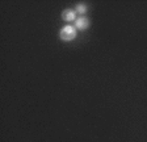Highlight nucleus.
Here are the masks:
<instances>
[{
	"mask_svg": "<svg viewBox=\"0 0 147 142\" xmlns=\"http://www.w3.org/2000/svg\"><path fill=\"white\" fill-rule=\"evenodd\" d=\"M59 37L64 42H70V41L75 40L76 38V28L72 25H66L59 32Z\"/></svg>",
	"mask_w": 147,
	"mask_h": 142,
	"instance_id": "nucleus-1",
	"label": "nucleus"
},
{
	"mask_svg": "<svg viewBox=\"0 0 147 142\" xmlns=\"http://www.w3.org/2000/svg\"><path fill=\"white\" fill-rule=\"evenodd\" d=\"M76 11L75 9H64L63 12H62V19L64 20V21H76Z\"/></svg>",
	"mask_w": 147,
	"mask_h": 142,
	"instance_id": "nucleus-2",
	"label": "nucleus"
},
{
	"mask_svg": "<svg viewBox=\"0 0 147 142\" xmlns=\"http://www.w3.org/2000/svg\"><path fill=\"white\" fill-rule=\"evenodd\" d=\"M75 28L76 30H84V29L89 28V20L87 17H78L76 21H75Z\"/></svg>",
	"mask_w": 147,
	"mask_h": 142,
	"instance_id": "nucleus-3",
	"label": "nucleus"
},
{
	"mask_svg": "<svg viewBox=\"0 0 147 142\" xmlns=\"http://www.w3.org/2000/svg\"><path fill=\"white\" fill-rule=\"evenodd\" d=\"M75 11H76V13H79V15H86V12L88 11V7H87L86 4H78V5L75 7Z\"/></svg>",
	"mask_w": 147,
	"mask_h": 142,
	"instance_id": "nucleus-4",
	"label": "nucleus"
}]
</instances>
